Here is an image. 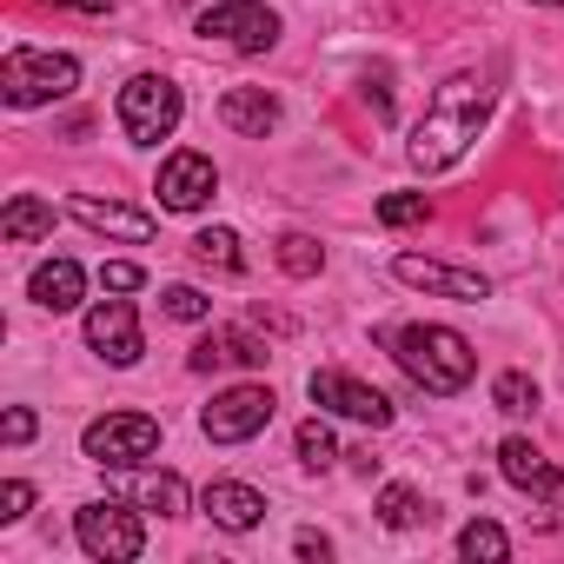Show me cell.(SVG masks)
Returning a JSON list of instances; mask_svg holds the SVG:
<instances>
[{
    "mask_svg": "<svg viewBox=\"0 0 564 564\" xmlns=\"http://www.w3.org/2000/svg\"><path fill=\"white\" fill-rule=\"evenodd\" d=\"M531 498H544V505H557V511H564V471H544V485H538Z\"/></svg>",
    "mask_w": 564,
    "mask_h": 564,
    "instance_id": "cell-34",
    "label": "cell"
},
{
    "mask_svg": "<svg viewBox=\"0 0 564 564\" xmlns=\"http://www.w3.org/2000/svg\"><path fill=\"white\" fill-rule=\"evenodd\" d=\"M80 452L94 458V465H140V458H153L160 452V419H147V412H107V419H94L87 432H80Z\"/></svg>",
    "mask_w": 564,
    "mask_h": 564,
    "instance_id": "cell-8",
    "label": "cell"
},
{
    "mask_svg": "<svg viewBox=\"0 0 564 564\" xmlns=\"http://www.w3.org/2000/svg\"><path fill=\"white\" fill-rule=\"evenodd\" d=\"M279 265H286L293 279H319L326 272V246L313 232H279Z\"/></svg>",
    "mask_w": 564,
    "mask_h": 564,
    "instance_id": "cell-24",
    "label": "cell"
},
{
    "mask_svg": "<svg viewBox=\"0 0 564 564\" xmlns=\"http://www.w3.org/2000/svg\"><path fill=\"white\" fill-rule=\"evenodd\" d=\"M67 213H74L87 232L127 239V246H147V239H153V213H140V206H120V199H94V193H80V199H67Z\"/></svg>",
    "mask_w": 564,
    "mask_h": 564,
    "instance_id": "cell-14",
    "label": "cell"
},
{
    "mask_svg": "<svg viewBox=\"0 0 564 564\" xmlns=\"http://www.w3.org/2000/svg\"><path fill=\"white\" fill-rule=\"evenodd\" d=\"M219 120H226L239 140H265V133L279 127V100H272L265 87H232V94L219 100Z\"/></svg>",
    "mask_w": 564,
    "mask_h": 564,
    "instance_id": "cell-17",
    "label": "cell"
},
{
    "mask_svg": "<svg viewBox=\"0 0 564 564\" xmlns=\"http://www.w3.org/2000/svg\"><path fill=\"white\" fill-rule=\"evenodd\" d=\"M485 120H491V87H485L478 74L438 80V94L425 100V120L412 127V147H405L412 173H425V180H432V173H452V166L478 147Z\"/></svg>",
    "mask_w": 564,
    "mask_h": 564,
    "instance_id": "cell-1",
    "label": "cell"
},
{
    "mask_svg": "<svg viewBox=\"0 0 564 564\" xmlns=\"http://www.w3.org/2000/svg\"><path fill=\"white\" fill-rule=\"evenodd\" d=\"M432 511H425V498L412 491V485H386L379 491V524H392V531H412V524H425Z\"/></svg>",
    "mask_w": 564,
    "mask_h": 564,
    "instance_id": "cell-25",
    "label": "cell"
},
{
    "mask_svg": "<svg viewBox=\"0 0 564 564\" xmlns=\"http://www.w3.org/2000/svg\"><path fill=\"white\" fill-rule=\"evenodd\" d=\"M34 425H41V419H34V412H28V405H8V425H0V438H8V445H14V452H21V445H28V438H34Z\"/></svg>",
    "mask_w": 564,
    "mask_h": 564,
    "instance_id": "cell-31",
    "label": "cell"
},
{
    "mask_svg": "<svg viewBox=\"0 0 564 564\" xmlns=\"http://www.w3.org/2000/svg\"><path fill=\"white\" fill-rule=\"evenodd\" d=\"M366 107H372L379 120H392V94H386V74H379V80H366Z\"/></svg>",
    "mask_w": 564,
    "mask_h": 564,
    "instance_id": "cell-33",
    "label": "cell"
},
{
    "mask_svg": "<svg viewBox=\"0 0 564 564\" xmlns=\"http://www.w3.org/2000/svg\"><path fill=\"white\" fill-rule=\"evenodd\" d=\"M28 505H34V485H28V478H8V485H0V524L28 518Z\"/></svg>",
    "mask_w": 564,
    "mask_h": 564,
    "instance_id": "cell-30",
    "label": "cell"
},
{
    "mask_svg": "<svg viewBox=\"0 0 564 564\" xmlns=\"http://www.w3.org/2000/svg\"><path fill=\"white\" fill-rule=\"evenodd\" d=\"M458 557H485V564H498V557H511V538H505V524H491V518H471L465 531H458Z\"/></svg>",
    "mask_w": 564,
    "mask_h": 564,
    "instance_id": "cell-23",
    "label": "cell"
},
{
    "mask_svg": "<svg viewBox=\"0 0 564 564\" xmlns=\"http://www.w3.org/2000/svg\"><path fill=\"white\" fill-rule=\"evenodd\" d=\"M87 346L107 359V366H140V352H147V339H140V313H133V300H100L94 313H87Z\"/></svg>",
    "mask_w": 564,
    "mask_h": 564,
    "instance_id": "cell-11",
    "label": "cell"
},
{
    "mask_svg": "<svg viewBox=\"0 0 564 564\" xmlns=\"http://www.w3.org/2000/svg\"><path fill=\"white\" fill-rule=\"evenodd\" d=\"M524 8H564V0H524Z\"/></svg>",
    "mask_w": 564,
    "mask_h": 564,
    "instance_id": "cell-36",
    "label": "cell"
},
{
    "mask_svg": "<svg viewBox=\"0 0 564 564\" xmlns=\"http://www.w3.org/2000/svg\"><path fill=\"white\" fill-rule=\"evenodd\" d=\"M491 405H498L505 419L538 412V386H531V372H498V379H491Z\"/></svg>",
    "mask_w": 564,
    "mask_h": 564,
    "instance_id": "cell-26",
    "label": "cell"
},
{
    "mask_svg": "<svg viewBox=\"0 0 564 564\" xmlns=\"http://www.w3.org/2000/svg\"><path fill=\"white\" fill-rule=\"evenodd\" d=\"M272 412H279L272 386H226V392L199 412V432H206L213 445H246V438H259V432L272 425Z\"/></svg>",
    "mask_w": 564,
    "mask_h": 564,
    "instance_id": "cell-7",
    "label": "cell"
},
{
    "mask_svg": "<svg viewBox=\"0 0 564 564\" xmlns=\"http://www.w3.org/2000/svg\"><path fill=\"white\" fill-rule=\"evenodd\" d=\"M293 551H300V557H313V564H326V557H333V538H326V531H300V538H293Z\"/></svg>",
    "mask_w": 564,
    "mask_h": 564,
    "instance_id": "cell-32",
    "label": "cell"
},
{
    "mask_svg": "<svg viewBox=\"0 0 564 564\" xmlns=\"http://www.w3.org/2000/svg\"><path fill=\"white\" fill-rule=\"evenodd\" d=\"M199 511H206L219 531H252V524L265 518V498H259L252 485H239V478H213V485L199 491Z\"/></svg>",
    "mask_w": 564,
    "mask_h": 564,
    "instance_id": "cell-15",
    "label": "cell"
},
{
    "mask_svg": "<svg viewBox=\"0 0 564 564\" xmlns=\"http://www.w3.org/2000/svg\"><path fill=\"white\" fill-rule=\"evenodd\" d=\"M113 491L140 511H160V518H180L186 511V485L180 471H160V465H113Z\"/></svg>",
    "mask_w": 564,
    "mask_h": 564,
    "instance_id": "cell-13",
    "label": "cell"
},
{
    "mask_svg": "<svg viewBox=\"0 0 564 564\" xmlns=\"http://www.w3.org/2000/svg\"><path fill=\"white\" fill-rule=\"evenodd\" d=\"M153 193H160L166 213H199V206L219 193V173H213L206 153L186 147V153H166V160H160V186H153Z\"/></svg>",
    "mask_w": 564,
    "mask_h": 564,
    "instance_id": "cell-12",
    "label": "cell"
},
{
    "mask_svg": "<svg viewBox=\"0 0 564 564\" xmlns=\"http://www.w3.org/2000/svg\"><path fill=\"white\" fill-rule=\"evenodd\" d=\"M392 279L412 293H432V300H458V306H478L491 300V279L471 272V265H452V259H425V252H399L392 259Z\"/></svg>",
    "mask_w": 564,
    "mask_h": 564,
    "instance_id": "cell-9",
    "label": "cell"
},
{
    "mask_svg": "<svg viewBox=\"0 0 564 564\" xmlns=\"http://www.w3.org/2000/svg\"><path fill=\"white\" fill-rule=\"evenodd\" d=\"M74 538H80V551L100 557V564H133V557L147 551L140 505H127V498H94V505H80V511H74Z\"/></svg>",
    "mask_w": 564,
    "mask_h": 564,
    "instance_id": "cell-5",
    "label": "cell"
},
{
    "mask_svg": "<svg viewBox=\"0 0 564 564\" xmlns=\"http://www.w3.org/2000/svg\"><path fill=\"white\" fill-rule=\"evenodd\" d=\"M293 445H300V465H306V471H326V465H339V458H346L326 419H306V425L293 432Z\"/></svg>",
    "mask_w": 564,
    "mask_h": 564,
    "instance_id": "cell-22",
    "label": "cell"
},
{
    "mask_svg": "<svg viewBox=\"0 0 564 564\" xmlns=\"http://www.w3.org/2000/svg\"><path fill=\"white\" fill-rule=\"evenodd\" d=\"M498 471H505V485H518V491H538L551 465H544V452H538L531 438H505V445H498Z\"/></svg>",
    "mask_w": 564,
    "mask_h": 564,
    "instance_id": "cell-20",
    "label": "cell"
},
{
    "mask_svg": "<svg viewBox=\"0 0 564 564\" xmlns=\"http://www.w3.org/2000/svg\"><path fill=\"white\" fill-rule=\"evenodd\" d=\"M80 87V61L74 54H47V47H14L8 61H0V100H8L14 113L28 107H54Z\"/></svg>",
    "mask_w": 564,
    "mask_h": 564,
    "instance_id": "cell-3",
    "label": "cell"
},
{
    "mask_svg": "<svg viewBox=\"0 0 564 564\" xmlns=\"http://www.w3.org/2000/svg\"><path fill=\"white\" fill-rule=\"evenodd\" d=\"M113 113H120V133H127L133 147H160V140H173L186 100H180V87H173L166 74H133V80L120 87Z\"/></svg>",
    "mask_w": 564,
    "mask_h": 564,
    "instance_id": "cell-4",
    "label": "cell"
},
{
    "mask_svg": "<svg viewBox=\"0 0 564 564\" xmlns=\"http://www.w3.org/2000/svg\"><path fill=\"white\" fill-rule=\"evenodd\" d=\"M80 293H87L80 259H47V265H34V279H28V300H34L41 313H74Z\"/></svg>",
    "mask_w": 564,
    "mask_h": 564,
    "instance_id": "cell-16",
    "label": "cell"
},
{
    "mask_svg": "<svg viewBox=\"0 0 564 564\" xmlns=\"http://www.w3.org/2000/svg\"><path fill=\"white\" fill-rule=\"evenodd\" d=\"M47 232H54V206L34 199V193H14L8 213H0V239H8V246H34V239H47Z\"/></svg>",
    "mask_w": 564,
    "mask_h": 564,
    "instance_id": "cell-19",
    "label": "cell"
},
{
    "mask_svg": "<svg viewBox=\"0 0 564 564\" xmlns=\"http://www.w3.org/2000/svg\"><path fill=\"white\" fill-rule=\"evenodd\" d=\"M160 313L180 319V326H199V319H213V300H206L199 286H166V293H160Z\"/></svg>",
    "mask_w": 564,
    "mask_h": 564,
    "instance_id": "cell-27",
    "label": "cell"
},
{
    "mask_svg": "<svg viewBox=\"0 0 564 564\" xmlns=\"http://www.w3.org/2000/svg\"><path fill=\"white\" fill-rule=\"evenodd\" d=\"M100 286H107V293H140L147 272H140L133 259H107V265H100Z\"/></svg>",
    "mask_w": 564,
    "mask_h": 564,
    "instance_id": "cell-29",
    "label": "cell"
},
{
    "mask_svg": "<svg viewBox=\"0 0 564 564\" xmlns=\"http://www.w3.org/2000/svg\"><path fill=\"white\" fill-rule=\"evenodd\" d=\"M193 259H199V265H219V272H239V265H246L232 226H206V232H193Z\"/></svg>",
    "mask_w": 564,
    "mask_h": 564,
    "instance_id": "cell-21",
    "label": "cell"
},
{
    "mask_svg": "<svg viewBox=\"0 0 564 564\" xmlns=\"http://www.w3.org/2000/svg\"><path fill=\"white\" fill-rule=\"evenodd\" d=\"M272 352L252 339V333H239V326H219V333H206L199 346H193V372H213V366H265Z\"/></svg>",
    "mask_w": 564,
    "mask_h": 564,
    "instance_id": "cell-18",
    "label": "cell"
},
{
    "mask_svg": "<svg viewBox=\"0 0 564 564\" xmlns=\"http://www.w3.org/2000/svg\"><path fill=\"white\" fill-rule=\"evenodd\" d=\"M41 8H67V14H107L113 0H41Z\"/></svg>",
    "mask_w": 564,
    "mask_h": 564,
    "instance_id": "cell-35",
    "label": "cell"
},
{
    "mask_svg": "<svg viewBox=\"0 0 564 564\" xmlns=\"http://www.w3.org/2000/svg\"><path fill=\"white\" fill-rule=\"evenodd\" d=\"M386 346H392V359L405 366V379H412L419 392H432V399L465 392L471 372H478L471 339L452 333V326H399V333H386Z\"/></svg>",
    "mask_w": 564,
    "mask_h": 564,
    "instance_id": "cell-2",
    "label": "cell"
},
{
    "mask_svg": "<svg viewBox=\"0 0 564 564\" xmlns=\"http://www.w3.org/2000/svg\"><path fill=\"white\" fill-rule=\"evenodd\" d=\"M306 392H313V405H319V412H339V419H352V425H372V432H386V425H392V399H386L379 386H366V379L339 372V366L313 372V379H306Z\"/></svg>",
    "mask_w": 564,
    "mask_h": 564,
    "instance_id": "cell-10",
    "label": "cell"
},
{
    "mask_svg": "<svg viewBox=\"0 0 564 564\" xmlns=\"http://www.w3.org/2000/svg\"><path fill=\"white\" fill-rule=\"evenodd\" d=\"M379 219L386 226H419V219H432V199L425 193H386L379 199Z\"/></svg>",
    "mask_w": 564,
    "mask_h": 564,
    "instance_id": "cell-28",
    "label": "cell"
},
{
    "mask_svg": "<svg viewBox=\"0 0 564 564\" xmlns=\"http://www.w3.org/2000/svg\"><path fill=\"white\" fill-rule=\"evenodd\" d=\"M193 34L219 41L232 54H265V47H279V14L265 8V0H219V8H206L193 21Z\"/></svg>",
    "mask_w": 564,
    "mask_h": 564,
    "instance_id": "cell-6",
    "label": "cell"
}]
</instances>
